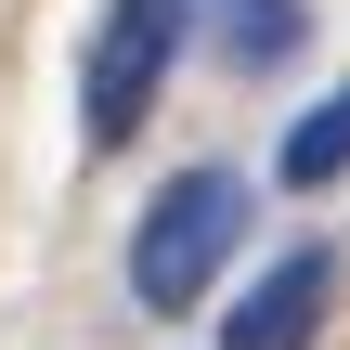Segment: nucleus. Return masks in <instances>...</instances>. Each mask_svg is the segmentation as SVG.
I'll return each instance as SVG.
<instances>
[{
    "mask_svg": "<svg viewBox=\"0 0 350 350\" xmlns=\"http://www.w3.org/2000/svg\"><path fill=\"white\" fill-rule=\"evenodd\" d=\"M182 26H195V0H104L91 52H78V130H91L104 156L156 117V91H169V65H182Z\"/></svg>",
    "mask_w": 350,
    "mask_h": 350,
    "instance_id": "f03ea898",
    "label": "nucleus"
},
{
    "mask_svg": "<svg viewBox=\"0 0 350 350\" xmlns=\"http://www.w3.org/2000/svg\"><path fill=\"white\" fill-rule=\"evenodd\" d=\"M208 13H221V52H234V65L299 52V0H208Z\"/></svg>",
    "mask_w": 350,
    "mask_h": 350,
    "instance_id": "39448f33",
    "label": "nucleus"
},
{
    "mask_svg": "<svg viewBox=\"0 0 350 350\" xmlns=\"http://www.w3.org/2000/svg\"><path fill=\"white\" fill-rule=\"evenodd\" d=\"M273 182H286V195H325V182H350V78L325 91V104H299V117H286Z\"/></svg>",
    "mask_w": 350,
    "mask_h": 350,
    "instance_id": "20e7f679",
    "label": "nucleus"
},
{
    "mask_svg": "<svg viewBox=\"0 0 350 350\" xmlns=\"http://www.w3.org/2000/svg\"><path fill=\"white\" fill-rule=\"evenodd\" d=\"M247 247V182L234 169H169L156 208L130 221V299L143 312H195Z\"/></svg>",
    "mask_w": 350,
    "mask_h": 350,
    "instance_id": "f257e3e1",
    "label": "nucleus"
},
{
    "mask_svg": "<svg viewBox=\"0 0 350 350\" xmlns=\"http://www.w3.org/2000/svg\"><path fill=\"white\" fill-rule=\"evenodd\" d=\"M325 299H338V260H325V247H286V260L221 312V350H312L325 338Z\"/></svg>",
    "mask_w": 350,
    "mask_h": 350,
    "instance_id": "7ed1b4c3",
    "label": "nucleus"
}]
</instances>
